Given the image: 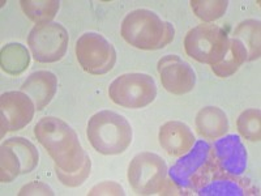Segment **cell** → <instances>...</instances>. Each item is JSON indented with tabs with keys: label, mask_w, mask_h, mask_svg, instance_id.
I'll use <instances>...</instances> for the list:
<instances>
[{
	"label": "cell",
	"mask_w": 261,
	"mask_h": 196,
	"mask_svg": "<svg viewBox=\"0 0 261 196\" xmlns=\"http://www.w3.org/2000/svg\"><path fill=\"white\" fill-rule=\"evenodd\" d=\"M89 196H110V195H116V196H123L124 195V190L120 184H118L116 182L113 181H105L102 183L97 184L88 193Z\"/></svg>",
	"instance_id": "26"
},
{
	"label": "cell",
	"mask_w": 261,
	"mask_h": 196,
	"mask_svg": "<svg viewBox=\"0 0 261 196\" xmlns=\"http://www.w3.org/2000/svg\"><path fill=\"white\" fill-rule=\"evenodd\" d=\"M247 62V50L239 39H228V50L222 60L212 65V71L218 78L226 79L234 75Z\"/></svg>",
	"instance_id": "17"
},
{
	"label": "cell",
	"mask_w": 261,
	"mask_h": 196,
	"mask_svg": "<svg viewBox=\"0 0 261 196\" xmlns=\"http://www.w3.org/2000/svg\"><path fill=\"white\" fill-rule=\"evenodd\" d=\"M68 41V32L58 22L36 25L28 37L30 51L39 63L59 62L67 53Z\"/></svg>",
	"instance_id": "9"
},
{
	"label": "cell",
	"mask_w": 261,
	"mask_h": 196,
	"mask_svg": "<svg viewBox=\"0 0 261 196\" xmlns=\"http://www.w3.org/2000/svg\"><path fill=\"white\" fill-rule=\"evenodd\" d=\"M158 140L162 149L172 157H181L192 149L196 139L191 128L179 120H170L160 128Z\"/></svg>",
	"instance_id": "13"
},
{
	"label": "cell",
	"mask_w": 261,
	"mask_h": 196,
	"mask_svg": "<svg viewBox=\"0 0 261 196\" xmlns=\"http://www.w3.org/2000/svg\"><path fill=\"white\" fill-rule=\"evenodd\" d=\"M214 162L221 172L228 176L241 177L247 167V151L238 135L217 139L212 145Z\"/></svg>",
	"instance_id": "12"
},
{
	"label": "cell",
	"mask_w": 261,
	"mask_h": 196,
	"mask_svg": "<svg viewBox=\"0 0 261 196\" xmlns=\"http://www.w3.org/2000/svg\"><path fill=\"white\" fill-rule=\"evenodd\" d=\"M197 134L205 140H217L228 131V119L220 107L206 106L196 115Z\"/></svg>",
	"instance_id": "16"
},
{
	"label": "cell",
	"mask_w": 261,
	"mask_h": 196,
	"mask_svg": "<svg viewBox=\"0 0 261 196\" xmlns=\"http://www.w3.org/2000/svg\"><path fill=\"white\" fill-rule=\"evenodd\" d=\"M120 34L128 45L140 50H161L171 43L175 29L149 9H135L122 21Z\"/></svg>",
	"instance_id": "2"
},
{
	"label": "cell",
	"mask_w": 261,
	"mask_h": 196,
	"mask_svg": "<svg viewBox=\"0 0 261 196\" xmlns=\"http://www.w3.org/2000/svg\"><path fill=\"white\" fill-rule=\"evenodd\" d=\"M21 174H22V165H21L17 155L4 141L2 144V151H0V181L3 183H9V182L15 181Z\"/></svg>",
	"instance_id": "23"
},
{
	"label": "cell",
	"mask_w": 261,
	"mask_h": 196,
	"mask_svg": "<svg viewBox=\"0 0 261 196\" xmlns=\"http://www.w3.org/2000/svg\"><path fill=\"white\" fill-rule=\"evenodd\" d=\"M6 143L17 155L18 160L22 165V174L32 173L36 169L39 161V153L32 141L24 139V137H12V139L6 140Z\"/></svg>",
	"instance_id": "21"
},
{
	"label": "cell",
	"mask_w": 261,
	"mask_h": 196,
	"mask_svg": "<svg viewBox=\"0 0 261 196\" xmlns=\"http://www.w3.org/2000/svg\"><path fill=\"white\" fill-rule=\"evenodd\" d=\"M90 170H92V161H90V157L88 156L83 167L79 172L73 173V174H65V173L60 172L59 169H55V173H57L58 179L64 186H67V187H79L90 176Z\"/></svg>",
	"instance_id": "25"
},
{
	"label": "cell",
	"mask_w": 261,
	"mask_h": 196,
	"mask_svg": "<svg viewBox=\"0 0 261 196\" xmlns=\"http://www.w3.org/2000/svg\"><path fill=\"white\" fill-rule=\"evenodd\" d=\"M191 8L200 20L212 22L222 17L227 11V0H192Z\"/></svg>",
	"instance_id": "24"
},
{
	"label": "cell",
	"mask_w": 261,
	"mask_h": 196,
	"mask_svg": "<svg viewBox=\"0 0 261 196\" xmlns=\"http://www.w3.org/2000/svg\"><path fill=\"white\" fill-rule=\"evenodd\" d=\"M260 21L244 20L234 29V38L239 39L247 50V62L258 59L261 54Z\"/></svg>",
	"instance_id": "18"
},
{
	"label": "cell",
	"mask_w": 261,
	"mask_h": 196,
	"mask_svg": "<svg viewBox=\"0 0 261 196\" xmlns=\"http://www.w3.org/2000/svg\"><path fill=\"white\" fill-rule=\"evenodd\" d=\"M86 136L98 153L114 156L127 151L134 132L124 116L111 110H102L89 119Z\"/></svg>",
	"instance_id": "3"
},
{
	"label": "cell",
	"mask_w": 261,
	"mask_h": 196,
	"mask_svg": "<svg viewBox=\"0 0 261 196\" xmlns=\"http://www.w3.org/2000/svg\"><path fill=\"white\" fill-rule=\"evenodd\" d=\"M167 172L162 157L151 152H141L132 158L128 166V182L139 195H155L163 187Z\"/></svg>",
	"instance_id": "7"
},
{
	"label": "cell",
	"mask_w": 261,
	"mask_h": 196,
	"mask_svg": "<svg viewBox=\"0 0 261 196\" xmlns=\"http://www.w3.org/2000/svg\"><path fill=\"white\" fill-rule=\"evenodd\" d=\"M79 63L90 75H105L114 68L116 51L110 42L98 33H84L74 46Z\"/></svg>",
	"instance_id": "8"
},
{
	"label": "cell",
	"mask_w": 261,
	"mask_h": 196,
	"mask_svg": "<svg viewBox=\"0 0 261 196\" xmlns=\"http://www.w3.org/2000/svg\"><path fill=\"white\" fill-rule=\"evenodd\" d=\"M248 184L239 177L228 176L221 172L218 166L214 169L209 179L202 184L196 193L199 195H248Z\"/></svg>",
	"instance_id": "15"
},
{
	"label": "cell",
	"mask_w": 261,
	"mask_h": 196,
	"mask_svg": "<svg viewBox=\"0 0 261 196\" xmlns=\"http://www.w3.org/2000/svg\"><path fill=\"white\" fill-rule=\"evenodd\" d=\"M237 127L239 134L248 141H260L261 111L258 109H247L238 116Z\"/></svg>",
	"instance_id": "22"
},
{
	"label": "cell",
	"mask_w": 261,
	"mask_h": 196,
	"mask_svg": "<svg viewBox=\"0 0 261 196\" xmlns=\"http://www.w3.org/2000/svg\"><path fill=\"white\" fill-rule=\"evenodd\" d=\"M157 69L163 88L171 94H186L195 88V71L178 55H166L161 58L158 60Z\"/></svg>",
	"instance_id": "11"
},
{
	"label": "cell",
	"mask_w": 261,
	"mask_h": 196,
	"mask_svg": "<svg viewBox=\"0 0 261 196\" xmlns=\"http://www.w3.org/2000/svg\"><path fill=\"white\" fill-rule=\"evenodd\" d=\"M217 167L212 145L204 140L196 141L188 153L167 172V176L183 193L196 192Z\"/></svg>",
	"instance_id": "4"
},
{
	"label": "cell",
	"mask_w": 261,
	"mask_h": 196,
	"mask_svg": "<svg viewBox=\"0 0 261 196\" xmlns=\"http://www.w3.org/2000/svg\"><path fill=\"white\" fill-rule=\"evenodd\" d=\"M109 97L114 104L127 109H141L154 101L157 85L154 79L146 74H124L109 86Z\"/></svg>",
	"instance_id": "6"
},
{
	"label": "cell",
	"mask_w": 261,
	"mask_h": 196,
	"mask_svg": "<svg viewBox=\"0 0 261 196\" xmlns=\"http://www.w3.org/2000/svg\"><path fill=\"white\" fill-rule=\"evenodd\" d=\"M34 136L48 152L55 169L73 174L83 167L88 153L81 146L77 134L64 120L55 116L42 118L34 127Z\"/></svg>",
	"instance_id": "1"
},
{
	"label": "cell",
	"mask_w": 261,
	"mask_h": 196,
	"mask_svg": "<svg viewBox=\"0 0 261 196\" xmlns=\"http://www.w3.org/2000/svg\"><path fill=\"white\" fill-rule=\"evenodd\" d=\"M20 196H29V195H43V196H53L54 191L53 188H50L47 184L42 183V182H32V183L27 184L24 187L21 188L20 192H18Z\"/></svg>",
	"instance_id": "27"
},
{
	"label": "cell",
	"mask_w": 261,
	"mask_h": 196,
	"mask_svg": "<svg viewBox=\"0 0 261 196\" xmlns=\"http://www.w3.org/2000/svg\"><path fill=\"white\" fill-rule=\"evenodd\" d=\"M20 4L25 15L37 25L51 22L60 8L59 0H21Z\"/></svg>",
	"instance_id": "20"
},
{
	"label": "cell",
	"mask_w": 261,
	"mask_h": 196,
	"mask_svg": "<svg viewBox=\"0 0 261 196\" xmlns=\"http://www.w3.org/2000/svg\"><path fill=\"white\" fill-rule=\"evenodd\" d=\"M58 89V78L50 71H37L21 85V92L29 95L38 111L43 110Z\"/></svg>",
	"instance_id": "14"
},
{
	"label": "cell",
	"mask_w": 261,
	"mask_h": 196,
	"mask_svg": "<svg viewBox=\"0 0 261 196\" xmlns=\"http://www.w3.org/2000/svg\"><path fill=\"white\" fill-rule=\"evenodd\" d=\"M30 63L29 51L21 43H8L0 53L2 69L11 76H18L27 71Z\"/></svg>",
	"instance_id": "19"
},
{
	"label": "cell",
	"mask_w": 261,
	"mask_h": 196,
	"mask_svg": "<svg viewBox=\"0 0 261 196\" xmlns=\"http://www.w3.org/2000/svg\"><path fill=\"white\" fill-rule=\"evenodd\" d=\"M228 39L227 33L222 28L200 24L186 34L184 50L196 62L213 65L221 62L227 53Z\"/></svg>",
	"instance_id": "5"
},
{
	"label": "cell",
	"mask_w": 261,
	"mask_h": 196,
	"mask_svg": "<svg viewBox=\"0 0 261 196\" xmlns=\"http://www.w3.org/2000/svg\"><path fill=\"white\" fill-rule=\"evenodd\" d=\"M36 105L24 92H7L0 97L2 137L7 132L22 130L33 120Z\"/></svg>",
	"instance_id": "10"
}]
</instances>
